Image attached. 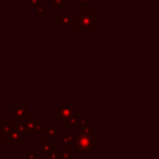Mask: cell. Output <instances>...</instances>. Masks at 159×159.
<instances>
[{"mask_svg": "<svg viewBox=\"0 0 159 159\" xmlns=\"http://www.w3.org/2000/svg\"><path fill=\"white\" fill-rule=\"evenodd\" d=\"M94 148V140H91L89 137H78V142H77V150L76 152H81L84 153L87 155L91 154V150ZM73 152V153H76Z\"/></svg>", "mask_w": 159, "mask_h": 159, "instance_id": "6da1fadb", "label": "cell"}, {"mask_svg": "<svg viewBox=\"0 0 159 159\" xmlns=\"http://www.w3.org/2000/svg\"><path fill=\"white\" fill-rule=\"evenodd\" d=\"M0 159H11V157H6V158H0Z\"/></svg>", "mask_w": 159, "mask_h": 159, "instance_id": "7a4b0ae2", "label": "cell"}]
</instances>
